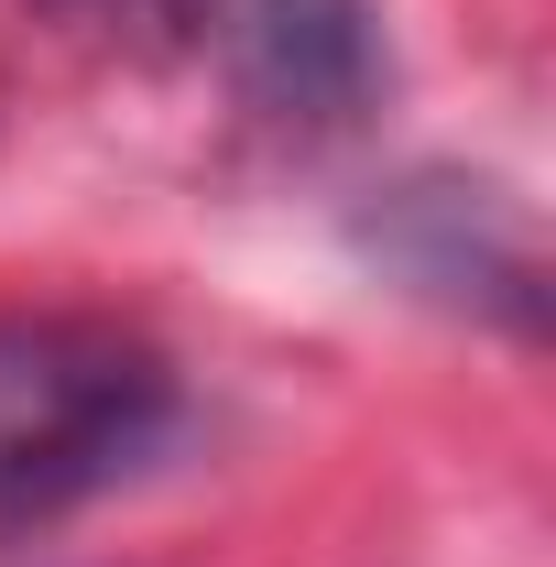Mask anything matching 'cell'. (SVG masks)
I'll return each mask as SVG.
<instances>
[{"instance_id":"3","label":"cell","mask_w":556,"mask_h":567,"mask_svg":"<svg viewBox=\"0 0 556 567\" xmlns=\"http://www.w3.org/2000/svg\"><path fill=\"white\" fill-rule=\"evenodd\" d=\"M360 240L415 284V295L459 306V317H502V328H524V339H535V317H546L524 218L502 208L491 186H470V175H415V186H393Z\"/></svg>"},{"instance_id":"1","label":"cell","mask_w":556,"mask_h":567,"mask_svg":"<svg viewBox=\"0 0 556 567\" xmlns=\"http://www.w3.org/2000/svg\"><path fill=\"white\" fill-rule=\"evenodd\" d=\"M175 425V360L121 317H0V524L132 481Z\"/></svg>"},{"instance_id":"2","label":"cell","mask_w":556,"mask_h":567,"mask_svg":"<svg viewBox=\"0 0 556 567\" xmlns=\"http://www.w3.org/2000/svg\"><path fill=\"white\" fill-rule=\"evenodd\" d=\"M197 44L274 132H349L393 87L382 0H197Z\"/></svg>"},{"instance_id":"4","label":"cell","mask_w":556,"mask_h":567,"mask_svg":"<svg viewBox=\"0 0 556 567\" xmlns=\"http://www.w3.org/2000/svg\"><path fill=\"white\" fill-rule=\"evenodd\" d=\"M33 11H55L66 33L110 44V55H142V66L197 44V0H33Z\"/></svg>"}]
</instances>
